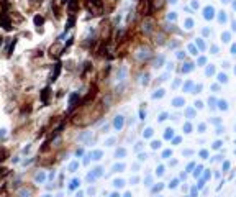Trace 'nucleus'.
<instances>
[{
  "label": "nucleus",
  "mask_w": 236,
  "mask_h": 197,
  "mask_svg": "<svg viewBox=\"0 0 236 197\" xmlns=\"http://www.w3.org/2000/svg\"><path fill=\"white\" fill-rule=\"evenodd\" d=\"M43 21H44V20H43V17H35V23H36V25H41Z\"/></svg>",
  "instance_id": "6"
},
{
  "label": "nucleus",
  "mask_w": 236,
  "mask_h": 197,
  "mask_svg": "<svg viewBox=\"0 0 236 197\" xmlns=\"http://www.w3.org/2000/svg\"><path fill=\"white\" fill-rule=\"evenodd\" d=\"M149 2V10L153 12V10H159V8H162V5H164V0H148Z\"/></svg>",
  "instance_id": "2"
},
{
  "label": "nucleus",
  "mask_w": 236,
  "mask_h": 197,
  "mask_svg": "<svg viewBox=\"0 0 236 197\" xmlns=\"http://www.w3.org/2000/svg\"><path fill=\"white\" fill-rule=\"evenodd\" d=\"M48 94H49V89H44V90H43V94H41V99H43V102H48Z\"/></svg>",
  "instance_id": "5"
},
{
  "label": "nucleus",
  "mask_w": 236,
  "mask_h": 197,
  "mask_svg": "<svg viewBox=\"0 0 236 197\" xmlns=\"http://www.w3.org/2000/svg\"><path fill=\"white\" fill-rule=\"evenodd\" d=\"M4 156H7V150H2V151H0V161H2V160H5Z\"/></svg>",
  "instance_id": "7"
},
{
  "label": "nucleus",
  "mask_w": 236,
  "mask_h": 197,
  "mask_svg": "<svg viewBox=\"0 0 236 197\" xmlns=\"http://www.w3.org/2000/svg\"><path fill=\"white\" fill-rule=\"evenodd\" d=\"M69 2H70V4H69V12H70V13H72V12H74V10H75V8H77V5H79V2H77V0H69Z\"/></svg>",
  "instance_id": "3"
},
{
  "label": "nucleus",
  "mask_w": 236,
  "mask_h": 197,
  "mask_svg": "<svg viewBox=\"0 0 236 197\" xmlns=\"http://www.w3.org/2000/svg\"><path fill=\"white\" fill-rule=\"evenodd\" d=\"M85 7H87L89 12H92V15H100L102 8H104V4H102V0H87Z\"/></svg>",
  "instance_id": "1"
},
{
  "label": "nucleus",
  "mask_w": 236,
  "mask_h": 197,
  "mask_svg": "<svg viewBox=\"0 0 236 197\" xmlns=\"http://www.w3.org/2000/svg\"><path fill=\"white\" fill-rule=\"evenodd\" d=\"M59 71H61V64H56V69H54V74L51 76V80H56V77H58Z\"/></svg>",
  "instance_id": "4"
}]
</instances>
